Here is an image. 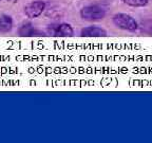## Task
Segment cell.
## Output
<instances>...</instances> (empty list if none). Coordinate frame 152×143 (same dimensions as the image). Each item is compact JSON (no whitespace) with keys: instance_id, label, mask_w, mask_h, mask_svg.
Instances as JSON below:
<instances>
[{"instance_id":"6da1fadb","label":"cell","mask_w":152,"mask_h":143,"mask_svg":"<svg viewBox=\"0 0 152 143\" xmlns=\"http://www.w3.org/2000/svg\"><path fill=\"white\" fill-rule=\"evenodd\" d=\"M112 22L116 28L124 30V31H136L138 28V24L136 20L131 15L126 13H118L112 17Z\"/></svg>"},{"instance_id":"7a4b0ae2","label":"cell","mask_w":152,"mask_h":143,"mask_svg":"<svg viewBox=\"0 0 152 143\" xmlns=\"http://www.w3.org/2000/svg\"><path fill=\"white\" fill-rule=\"evenodd\" d=\"M106 16V10L98 5H88L80 10V17L85 20H100Z\"/></svg>"},{"instance_id":"3957f363","label":"cell","mask_w":152,"mask_h":143,"mask_svg":"<svg viewBox=\"0 0 152 143\" xmlns=\"http://www.w3.org/2000/svg\"><path fill=\"white\" fill-rule=\"evenodd\" d=\"M45 9V3L41 0H36L30 2L24 7V14L28 18H37L43 13Z\"/></svg>"},{"instance_id":"277c9868","label":"cell","mask_w":152,"mask_h":143,"mask_svg":"<svg viewBox=\"0 0 152 143\" xmlns=\"http://www.w3.org/2000/svg\"><path fill=\"white\" fill-rule=\"evenodd\" d=\"M80 35L83 37H104V36H107V32L100 27L90 26L81 29Z\"/></svg>"},{"instance_id":"5b68a950","label":"cell","mask_w":152,"mask_h":143,"mask_svg":"<svg viewBox=\"0 0 152 143\" xmlns=\"http://www.w3.org/2000/svg\"><path fill=\"white\" fill-rule=\"evenodd\" d=\"M13 28V19L9 15H2L0 16V32L7 33Z\"/></svg>"},{"instance_id":"8992f818","label":"cell","mask_w":152,"mask_h":143,"mask_svg":"<svg viewBox=\"0 0 152 143\" xmlns=\"http://www.w3.org/2000/svg\"><path fill=\"white\" fill-rule=\"evenodd\" d=\"M35 31V28L31 22H26L22 24L18 30V34L22 37H28V36H33V33Z\"/></svg>"},{"instance_id":"52a82bcc","label":"cell","mask_w":152,"mask_h":143,"mask_svg":"<svg viewBox=\"0 0 152 143\" xmlns=\"http://www.w3.org/2000/svg\"><path fill=\"white\" fill-rule=\"evenodd\" d=\"M74 31L73 28L71 27V24H58V36H64V37H71L73 36Z\"/></svg>"},{"instance_id":"ba28073f","label":"cell","mask_w":152,"mask_h":143,"mask_svg":"<svg viewBox=\"0 0 152 143\" xmlns=\"http://www.w3.org/2000/svg\"><path fill=\"white\" fill-rule=\"evenodd\" d=\"M124 4L133 7H142L149 3V0H121Z\"/></svg>"},{"instance_id":"9c48e42d","label":"cell","mask_w":152,"mask_h":143,"mask_svg":"<svg viewBox=\"0 0 152 143\" xmlns=\"http://www.w3.org/2000/svg\"><path fill=\"white\" fill-rule=\"evenodd\" d=\"M0 1H1V0H0Z\"/></svg>"}]
</instances>
